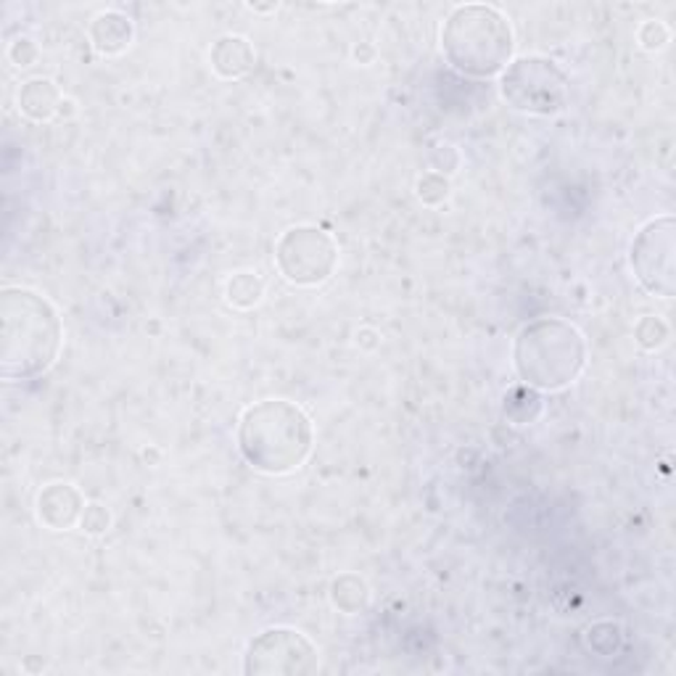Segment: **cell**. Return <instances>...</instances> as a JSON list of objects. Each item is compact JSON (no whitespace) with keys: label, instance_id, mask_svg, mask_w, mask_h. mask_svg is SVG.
<instances>
[{"label":"cell","instance_id":"7c38bea8","mask_svg":"<svg viewBox=\"0 0 676 676\" xmlns=\"http://www.w3.org/2000/svg\"><path fill=\"white\" fill-rule=\"evenodd\" d=\"M61 93L51 80H30L19 90V109L34 122H46L59 111Z\"/></svg>","mask_w":676,"mask_h":676},{"label":"cell","instance_id":"7a4b0ae2","mask_svg":"<svg viewBox=\"0 0 676 676\" xmlns=\"http://www.w3.org/2000/svg\"><path fill=\"white\" fill-rule=\"evenodd\" d=\"M238 449L246 463L262 474H288L299 468L312 449V420L294 401L265 399L243 412Z\"/></svg>","mask_w":676,"mask_h":676},{"label":"cell","instance_id":"8992f818","mask_svg":"<svg viewBox=\"0 0 676 676\" xmlns=\"http://www.w3.org/2000/svg\"><path fill=\"white\" fill-rule=\"evenodd\" d=\"M320 668V655L312 639L301 632L275 626L251 639L243 655V674L249 676H301Z\"/></svg>","mask_w":676,"mask_h":676},{"label":"cell","instance_id":"2e32d148","mask_svg":"<svg viewBox=\"0 0 676 676\" xmlns=\"http://www.w3.org/2000/svg\"><path fill=\"white\" fill-rule=\"evenodd\" d=\"M418 196L422 203H441L449 196V182L439 172H426L418 180Z\"/></svg>","mask_w":676,"mask_h":676},{"label":"cell","instance_id":"4fadbf2b","mask_svg":"<svg viewBox=\"0 0 676 676\" xmlns=\"http://www.w3.org/2000/svg\"><path fill=\"white\" fill-rule=\"evenodd\" d=\"M330 597H334V605L338 610L359 613V610L368 608L370 589H368V584L359 579V576L344 574L334 581V592H330Z\"/></svg>","mask_w":676,"mask_h":676},{"label":"cell","instance_id":"e0dca14e","mask_svg":"<svg viewBox=\"0 0 676 676\" xmlns=\"http://www.w3.org/2000/svg\"><path fill=\"white\" fill-rule=\"evenodd\" d=\"M80 524H82L84 531L103 534L106 528H109V524H111L109 510H106L103 505H84V513H82Z\"/></svg>","mask_w":676,"mask_h":676},{"label":"cell","instance_id":"5bb4252c","mask_svg":"<svg viewBox=\"0 0 676 676\" xmlns=\"http://www.w3.org/2000/svg\"><path fill=\"white\" fill-rule=\"evenodd\" d=\"M265 284L254 272H236L228 280V301L238 309H251L262 301Z\"/></svg>","mask_w":676,"mask_h":676},{"label":"cell","instance_id":"8fae6325","mask_svg":"<svg viewBox=\"0 0 676 676\" xmlns=\"http://www.w3.org/2000/svg\"><path fill=\"white\" fill-rule=\"evenodd\" d=\"M90 40H93V48L98 53H122L132 40V21L117 11L98 13L93 24H90Z\"/></svg>","mask_w":676,"mask_h":676},{"label":"cell","instance_id":"52a82bcc","mask_svg":"<svg viewBox=\"0 0 676 676\" xmlns=\"http://www.w3.org/2000/svg\"><path fill=\"white\" fill-rule=\"evenodd\" d=\"M275 262L286 280L296 286L326 284L338 262V246L326 230L291 228L275 246Z\"/></svg>","mask_w":676,"mask_h":676},{"label":"cell","instance_id":"5b68a950","mask_svg":"<svg viewBox=\"0 0 676 676\" xmlns=\"http://www.w3.org/2000/svg\"><path fill=\"white\" fill-rule=\"evenodd\" d=\"M568 77L555 61L541 56H526L507 63L499 80V93L513 109L524 115H558L568 103Z\"/></svg>","mask_w":676,"mask_h":676},{"label":"cell","instance_id":"ac0fdd59","mask_svg":"<svg viewBox=\"0 0 676 676\" xmlns=\"http://www.w3.org/2000/svg\"><path fill=\"white\" fill-rule=\"evenodd\" d=\"M639 42L647 48V51H660V48L668 42V27L660 24V21H647L639 30Z\"/></svg>","mask_w":676,"mask_h":676},{"label":"cell","instance_id":"d6986e66","mask_svg":"<svg viewBox=\"0 0 676 676\" xmlns=\"http://www.w3.org/2000/svg\"><path fill=\"white\" fill-rule=\"evenodd\" d=\"M9 56L13 59V63L17 67H30V63L38 59V48L32 46V40H17L13 46L9 48Z\"/></svg>","mask_w":676,"mask_h":676},{"label":"cell","instance_id":"9c48e42d","mask_svg":"<svg viewBox=\"0 0 676 676\" xmlns=\"http://www.w3.org/2000/svg\"><path fill=\"white\" fill-rule=\"evenodd\" d=\"M84 503L82 495L74 489L72 484H48L38 497V518L48 528H61L74 526L82 518Z\"/></svg>","mask_w":676,"mask_h":676},{"label":"cell","instance_id":"3957f363","mask_svg":"<svg viewBox=\"0 0 676 676\" xmlns=\"http://www.w3.org/2000/svg\"><path fill=\"white\" fill-rule=\"evenodd\" d=\"M516 38L513 27L495 6H457L444 21L441 51L449 67L465 77H495L510 63Z\"/></svg>","mask_w":676,"mask_h":676},{"label":"cell","instance_id":"30bf717a","mask_svg":"<svg viewBox=\"0 0 676 676\" xmlns=\"http://www.w3.org/2000/svg\"><path fill=\"white\" fill-rule=\"evenodd\" d=\"M254 48L251 42L241 34H225L211 48V67L225 80H238V77L249 74L254 67Z\"/></svg>","mask_w":676,"mask_h":676},{"label":"cell","instance_id":"ba28073f","mask_svg":"<svg viewBox=\"0 0 676 676\" xmlns=\"http://www.w3.org/2000/svg\"><path fill=\"white\" fill-rule=\"evenodd\" d=\"M632 270L645 291L660 299L676 294V222L672 215L655 217L632 243Z\"/></svg>","mask_w":676,"mask_h":676},{"label":"cell","instance_id":"277c9868","mask_svg":"<svg viewBox=\"0 0 676 676\" xmlns=\"http://www.w3.org/2000/svg\"><path fill=\"white\" fill-rule=\"evenodd\" d=\"M513 362L526 386L558 391L579 378L587 362V344L570 322L560 317H541L518 334Z\"/></svg>","mask_w":676,"mask_h":676},{"label":"cell","instance_id":"6da1fadb","mask_svg":"<svg viewBox=\"0 0 676 676\" xmlns=\"http://www.w3.org/2000/svg\"><path fill=\"white\" fill-rule=\"evenodd\" d=\"M63 326L51 301L30 288L0 294V372L6 380H32L53 368Z\"/></svg>","mask_w":676,"mask_h":676},{"label":"cell","instance_id":"9a60e30c","mask_svg":"<svg viewBox=\"0 0 676 676\" xmlns=\"http://www.w3.org/2000/svg\"><path fill=\"white\" fill-rule=\"evenodd\" d=\"M634 336H637V344L645 349H660L668 341V326L660 317L647 315L637 322L634 328Z\"/></svg>","mask_w":676,"mask_h":676}]
</instances>
